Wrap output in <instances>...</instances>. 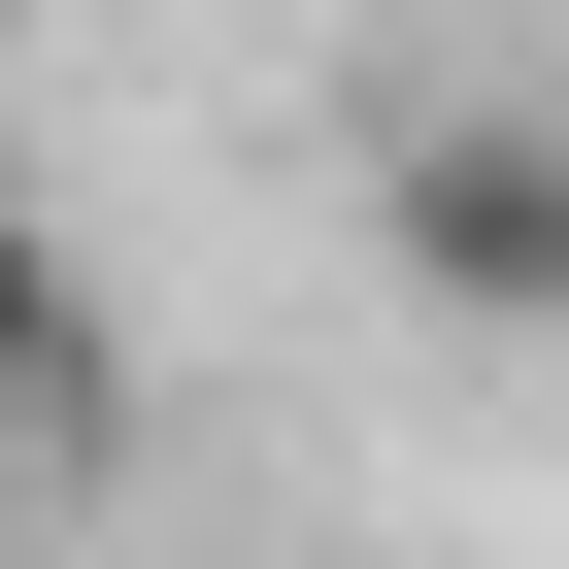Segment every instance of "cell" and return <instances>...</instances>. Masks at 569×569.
<instances>
[{
  "instance_id": "1",
  "label": "cell",
  "mask_w": 569,
  "mask_h": 569,
  "mask_svg": "<svg viewBox=\"0 0 569 569\" xmlns=\"http://www.w3.org/2000/svg\"><path fill=\"white\" fill-rule=\"evenodd\" d=\"M369 268L436 336H569V101H402L369 134Z\"/></svg>"
},
{
  "instance_id": "2",
  "label": "cell",
  "mask_w": 569,
  "mask_h": 569,
  "mask_svg": "<svg viewBox=\"0 0 569 569\" xmlns=\"http://www.w3.org/2000/svg\"><path fill=\"white\" fill-rule=\"evenodd\" d=\"M0 469H101V268L0 201Z\"/></svg>"
}]
</instances>
